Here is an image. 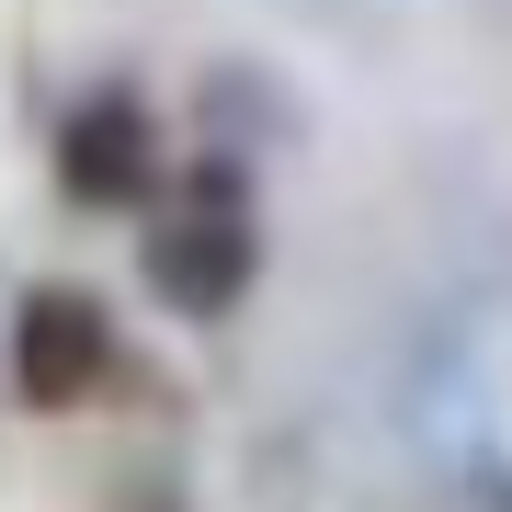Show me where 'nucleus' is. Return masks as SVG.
<instances>
[{
  "mask_svg": "<svg viewBox=\"0 0 512 512\" xmlns=\"http://www.w3.org/2000/svg\"><path fill=\"white\" fill-rule=\"evenodd\" d=\"M57 183L69 205H148L160 194V126L137 92H80L57 114Z\"/></svg>",
  "mask_w": 512,
  "mask_h": 512,
  "instance_id": "3",
  "label": "nucleus"
},
{
  "mask_svg": "<svg viewBox=\"0 0 512 512\" xmlns=\"http://www.w3.org/2000/svg\"><path fill=\"white\" fill-rule=\"evenodd\" d=\"M103 376H114L103 296L92 285H35L12 308V387H23V410H80V399H103Z\"/></svg>",
  "mask_w": 512,
  "mask_h": 512,
  "instance_id": "2",
  "label": "nucleus"
},
{
  "mask_svg": "<svg viewBox=\"0 0 512 512\" xmlns=\"http://www.w3.org/2000/svg\"><path fill=\"white\" fill-rule=\"evenodd\" d=\"M137 274L171 319H228L262 274V217H251V183L239 160H194L171 194H148V228H137Z\"/></svg>",
  "mask_w": 512,
  "mask_h": 512,
  "instance_id": "1",
  "label": "nucleus"
}]
</instances>
